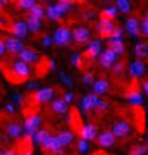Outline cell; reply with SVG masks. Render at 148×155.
<instances>
[{
	"label": "cell",
	"mask_w": 148,
	"mask_h": 155,
	"mask_svg": "<svg viewBox=\"0 0 148 155\" xmlns=\"http://www.w3.org/2000/svg\"><path fill=\"white\" fill-rule=\"evenodd\" d=\"M12 76H14V81H24L26 78H29L31 74V69H29V64H26L24 61L17 59V61L12 62Z\"/></svg>",
	"instance_id": "6da1fadb"
},
{
	"label": "cell",
	"mask_w": 148,
	"mask_h": 155,
	"mask_svg": "<svg viewBox=\"0 0 148 155\" xmlns=\"http://www.w3.org/2000/svg\"><path fill=\"white\" fill-rule=\"evenodd\" d=\"M41 150H43V153H47V155H64V147H62L61 141L57 140V136H52V134L43 141Z\"/></svg>",
	"instance_id": "7a4b0ae2"
},
{
	"label": "cell",
	"mask_w": 148,
	"mask_h": 155,
	"mask_svg": "<svg viewBox=\"0 0 148 155\" xmlns=\"http://www.w3.org/2000/svg\"><path fill=\"white\" fill-rule=\"evenodd\" d=\"M55 45H59V47H67V45L72 43V31L66 26H61V28H57L54 31V36H52Z\"/></svg>",
	"instance_id": "3957f363"
},
{
	"label": "cell",
	"mask_w": 148,
	"mask_h": 155,
	"mask_svg": "<svg viewBox=\"0 0 148 155\" xmlns=\"http://www.w3.org/2000/svg\"><path fill=\"white\" fill-rule=\"evenodd\" d=\"M115 24H114V19H109V17H100L98 22H97V33L102 36V38H110V35L114 31Z\"/></svg>",
	"instance_id": "277c9868"
},
{
	"label": "cell",
	"mask_w": 148,
	"mask_h": 155,
	"mask_svg": "<svg viewBox=\"0 0 148 155\" xmlns=\"http://www.w3.org/2000/svg\"><path fill=\"white\" fill-rule=\"evenodd\" d=\"M112 133H114V136L115 138H119V140H124V138H127L129 134H131V131H133V127H131V124L127 121H115L114 122V126H112V129H110Z\"/></svg>",
	"instance_id": "5b68a950"
},
{
	"label": "cell",
	"mask_w": 148,
	"mask_h": 155,
	"mask_svg": "<svg viewBox=\"0 0 148 155\" xmlns=\"http://www.w3.org/2000/svg\"><path fill=\"white\" fill-rule=\"evenodd\" d=\"M117 57H119V55H117L112 48H109V47L104 48V50H102V54H100V57H98V59H100V67H104V69H110V67L117 62Z\"/></svg>",
	"instance_id": "8992f818"
},
{
	"label": "cell",
	"mask_w": 148,
	"mask_h": 155,
	"mask_svg": "<svg viewBox=\"0 0 148 155\" xmlns=\"http://www.w3.org/2000/svg\"><path fill=\"white\" fill-rule=\"evenodd\" d=\"M40 126H41V117H40V116H36V114H35V116L26 117L24 126H22V129H24V134L33 136V134L40 129Z\"/></svg>",
	"instance_id": "52a82bcc"
},
{
	"label": "cell",
	"mask_w": 148,
	"mask_h": 155,
	"mask_svg": "<svg viewBox=\"0 0 148 155\" xmlns=\"http://www.w3.org/2000/svg\"><path fill=\"white\" fill-rule=\"evenodd\" d=\"M102 40H91V41H88V47L86 50H84V57H86L88 61H93V59H97V57H100V54H102Z\"/></svg>",
	"instance_id": "ba28073f"
},
{
	"label": "cell",
	"mask_w": 148,
	"mask_h": 155,
	"mask_svg": "<svg viewBox=\"0 0 148 155\" xmlns=\"http://www.w3.org/2000/svg\"><path fill=\"white\" fill-rule=\"evenodd\" d=\"M54 95H55V90L54 88H40L35 91L33 95V100L36 104H50L52 100H54Z\"/></svg>",
	"instance_id": "9c48e42d"
},
{
	"label": "cell",
	"mask_w": 148,
	"mask_h": 155,
	"mask_svg": "<svg viewBox=\"0 0 148 155\" xmlns=\"http://www.w3.org/2000/svg\"><path fill=\"white\" fill-rule=\"evenodd\" d=\"M90 38H91V29L86 28V26H77V28H74V31H72V40L79 45L88 43Z\"/></svg>",
	"instance_id": "30bf717a"
},
{
	"label": "cell",
	"mask_w": 148,
	"mask_h": 155,
	"mask_svg": "<svg viewBox=\"0 0 148 155\" xmlns=\"http://www.w3.org/2000/svg\"><path fill=\"white\" fill-rule=\"evenodd\" d=\"M124 29H126L131 38H138L141 35V22L138 21L136 17H127L124 21Z\"/></svg>",
	"instance_id": "8fae6325"
},
{
	"label": "cell",
	"mask_w": 148,
	"mask_h": 155,
	"mask_svg": "<svg viewBox=\"0 0 148 155\" xmlns=\"http://www.w3.org/2000/svg\"><path fill=\"white\" fill-rule=\"evenodd\" d=\"M9 31L19 40L26 38L28 33H29V29H28V22L26 21H14L11 26H9Z\"/></svg>",
	"instance_id": "7c38bea8"
},
{
	"label": "cell",
	"mask_w": 148,
	"mask_h": 155,
	"mask_svg": "<svg viewBox=\"0 0 148 155\" xmlns=\"http://www.w3.org/2000/svg\"><path fill=\"white\" fill-rule=\"evenodd\" d=\"M98 127H97V124H84V126H81V129H79V134H81L83 140H86V141H93V140L98 138Z\"/></svg>",
	"instance_id": "4fadbf2b"
},
{
	"label": "cell",
	"mask_w": 148,
	"mask_h": 155,
	"mask_svg": "<svg viewBox=\"0 0 148 155\" xmlns=\"http://www.w3.org/2000/svg\"><path fill=\"white\" fill-rule=\"evenodd\" d=\"M127 72H129V76L131 78H143L145 76V72H146V67H145V62L143 61H133L129 62V66H127Z\"/></svg>",
	"instance_id": "5bb4252c"
},
{
	"label": "cell",
	"mask_w": 148,
	"mask_h": 155,
	"mask_svg": "<svg viewBox=\"0 0 148 155\" xmlns=\"http://www.w3.org/2000/svg\"><path fill=\"white\" fill-rule=\"evenodd\" d=\"M115 136L112 131H102V133H98V138H97V143H98V147H102V148H110V147H114L115 145Z\"/></svg>",
	"instance_id": "9a60e30c"
},
{
	"label": "cell",
	"mask_w": 148,
	"mask_h": 155,
	"mask_svg": "<svg viewBox=\"0 0 148 155\" xmlns=\"http://www.w3.org/2000/svg\"><path fill=\"white\" fill-rule=\"evenodd\" d=\"M22 48H24L22 40L16 38V36H7L5 38V50L9 54H19Z\"/></svg>",
	"instance_id": "2e32d148"
},
{
	"label": "cell",
	"mask_w": 148,
	"mask_h": 155,
	"mask_svg": "<svg viewBox=\"0 0 148 155\" xmlns=\"http://www.w3.org/2000/svg\"><path fill=\"white\" fill-rule=\"evenodd\" d=\"M98 95H95V93H91V95H84L83 97V100H81V109L84 112H91L93 109H97V104H98Z\"/></svg>",
	"instance_id": "e0dca14e"
},
{
	"label": "cell",
	"mask_w": 148,
	"mask_h": 155,
	"mask_svg": "<svg viewBox=\"0 0 148 155\" xmlns=\"http://www.w3.org/2000/svg\"><path fill=\"white\" fill-rule=\"evenodd\" d=\"M22 126L19 124V122H7V126H5V133H7V136L9 138H14V140H17V138H21L22 134Z\"/></svg>",
	"instance_id": "ac0fdd59"
},
{
	"label": "cell",
	"mask_w": 148,
	"mask_h": 155,
	"mask_svg": "<svg viewBox=\"0 0 148 155\" xmlns=\"http://www.w3.org/2000/svg\"><path fill=\"white\" fill-rule=\"evenodd\" d=\"M17 55H19V59H21V61L26 62V64H35V62L40 61L38 54H36L35 50H31V48H26V47H24V48H22Z\"/></svg>",
	"instance_id": "d6986e66"
},
{
	"label": "cell",
	"mask_w": 148,
	"mask_h": 155,
	"mask_svg": "<svg viewBox=\"0 0 148 155\" xmlns=\"http://www.w3.org/2000/svg\"><path fill=\"white\" fill-rule=\"evenodd\" d=\"M50 109H52V112H55V114H66V112L69 110V104H67L64 98H57V100H52V102H50Z\"/></svg>",
	"instance_id": "ffe728a7"
},
{
	"label": "cell",
	"mask_w": 148,
	"mask_h": 155,
	"mask_svg": "<svg viewBox=\"0 0 148 155\" xmlns=\"http://www.w3.org/2000/svg\"><path fill=\"white\" fill-rule=\"evenodd\" d=\"M126 100L134 107H140L143 104V93L141 91H138V90H129L126 93Z\"/></svg>",
	"instance_id": "44dd1931"
},
{
	"label": "cell",
	"mask_w": 148,
	"mask_h": 155,
	"mask_svg": "<svg viewBox=\"0 0 148 155\" xmlns=\"http://www.w3.org/2000/svg\"><path fill=\"white\" fill-rule=\"evenodd\" d=\"M57 140L61 141L62 147H67V145H71L72 141H74V133H72V131H69V129L59 131V134H57Z\"/></svg>",
	"instance_id": "7402d4cb"
},
{
	"label": "cell",
	"mask_w": 148,
	"mask_h": 155,
	"mask_svg": "<svg viewBox=\"0 0 148 155\" xmlns=\"http://www.w3.org/2000/svg\"><path fill=\"white\" fill-rule=\"evenodd\" d=\"M91 86H93L95 95H105L109 91V81H107V79H97Z\"/></svg>",
	"instance_id": "603a6c76"
},
{
	"label": "cell",
	"mask_w": 148,
	"mask_h": 155,
	"mask_svg": "<svg viewBox=\"0 0 148 155\" xmlns=\"http://www.w3.org/2000/svg\"><path fill=\"white\" fill-rule=\"evenodd\" d=\"M134 57H136L138 61L146 59L148 57V43H145V41L136 43V47H134Z\"/></svg>",
	"instance_id": "cb8c5ba5"
},
{
	"label": "cell",
	"mask_w": 148,
	"mask_h": 155,
	"mask_svg": "<svg viewBox=\"0 0 148 155\" xmlns=\"http://www.w3.org/2000/svg\"><path fill=\"white\" fill-rule=\"evenodd\" d=\"M26 22H28V29H29L31 33H38L40 29H41V26H43L41 19H38V17H33V16H28Z\"/></svg>",
	"instance_id": "d4e9b609"
},
{
	"label": "cell",
	"mask_w": 148,
	"mask_h": 155,
	"mask_svg": "<svg viewBox=\"0 0 148 155\" xmlns=\"http://www.w3.org/2000/svg\"><path fill=\"white\" fill-rule=\"evenodd\" d=\"M45 11H47V17H48L50 21H61L62 19V14L57 9V5H48Z\"/></svg>",
	"instance_id": "484cf974"
},
{
	"label": "cell",
	"mask_w": 148,
	"mask_h": 155,
	"mask_svg": "<svg viewBox=\"0 0 148 155\" xmlns=\"http://www.w3.org/2000/svg\"><path fill=\"white\" fill-rule=\"evenodd\" d=\"M74 7V0H59L57 2V9L61 11V14L64 16L66 12H69Z\"/></svg>",
	"instance_id": "4316f807"
},
{
	"label": "cell",
	"mask_w": 148,
	"mask_h": 155,
	"mask_svg": "<svg viewBox=\"0 0 148 155\" xmlns=\"http://www.w3.org/2000/svg\"><path fill=\"white\" fill-rule=\"evenodd\" d=\"M48 136H50V131H47V129H38V131L33 134V141L36 145H43V141L48 138Z\"/></svg>",
	"instance_id": "83f0119b"
},
{
	"label": "cell",
	"mask_w": 148,
	"mask_h": 155,
	"mask_svg": "<svg viewBox=\"0 0 148 155\" xmlns=\"http://www.w3.org/2000/svg\"><path fill=\"white\" fill-rule=\"evenodd\" d=\"M45 14H47V11H45V7L41 4H35L33 9H29V16L38 17V19H43Z\"/></svg>",
	"instance_id": "f1b7e54d"
},
{
	"label": "cell",
	"mask_w": 148,
	"mask_h": 155,
	"mask_svg": "<svg viewBox=\"0 0 148 155\" xmlns=\"http://www.w3.org/2000/svg\"><path fill=\"white\" fill-rule=\"evenodd\" d=\"M115 7L122 14H129V11H131V2L129 0H115Z\"/></svg>",
	"instance_id": "f546056e"
},
{
	"label": "cell",
	"mask_w": 148,
	"mask_h": 155,
	"mask_svg": "<svg viewBox=\"0 0 148 155\" xmlns=\"http://www.w3.org/2000/svg\"><path fill=\"white\" fill-rule=\"evenodd\" d=\"M109 48H112L117 55H122L126 47H124V41L122 40H117V41H109Z\"/></svg>",
	"instance_id": "4dcf8cb0"
},
{
	"label": "cell",
	"mask_w": 148,
	"mask_h": 155,
	"mask_svg": "<svg viewBox=\"0 0 148 155\" xmlns=\"http://www.w3.org/2000/svg\"><path fill=\"white\" fill-rule=\"evenodd\" d=\"M148 153V145L146 143H140V145H134L129 152V155H146Z\"/></svg>",
	"instance_id": "1f68e13d"
},
{
	"label": "cell",
	"mask_w": 148,
	"mask_h": 155,
	"mask_svg": "<svg viewBox=\"0 0 148 155\" xmlns=\"http://www.w3.org/2000/svg\"><path fill=\"white\" fill-rule=\"evenodd\" d=\"M117 14H119V11H117V7L115 5H107L105 9H102V16L109 17V19H115Z\"/></svg>",
	"instance_id": "d6a6232c"
},
{
	"label": "cell",
	"mask_w": 148,
	"mask_h": 155,
	"mask_svg": "<svg viewBox=\"0 0 148 155\" xmlns=\"http://www.w3.org/2000/svg\"><path fill=\"white\" fill-rule=\"evenodd\" d=\"M36 4V0H16V5L21 9V11H29L33 9V5Z\"/></svg>",
	"instance_id": "836d02e7"
},
{
	"label": "cell",
	"mask_w": 148,
	"mask_h": 155,
	"mask_svg": "<svg viewBox=\"0 0 148 155\" xmlns=\"http://www.w3.org/2000/svg\"><path fill=\"white\" fill-rule=\"evenodd\" d=\"M124 38V28H121V26H115L114 31H112V35H110L109 41H117V40H122Z\"/></svg>",
	"instance_id": "e575fe53"
},
{
	"label": "cell",
	"mask_w": 148,
	"mask_h": 155,
	"mask_svg": "<svg viewBox=\"0 0 148 155\" xmlns=\"http://www.w3.org/2000/svg\"><path fill=\"white\" fill-rule=\"evenodd\" d=\"M93 74H91V72H84V74H83V84H84V86H91V84L95 83V79H93Z\"/></svg>",
	"instance_id": "d590c367"
},
{
	"label": "cell",
	"mask_w": 148,
	"mask_h": 155,
	"mask_svg": "<svg viewBox=\"0 0 148 155\" xmlns=\"http://www.w3.org/2000/svg\"><path fill=\"white\" fill-rule=\"evenodd\" d=\"M112 71H114L115 76H122L124 74V64L122 62H115L114 66H112Z\"/></svg>",
	"instance_id": "8d00e7d4"
},
{
	"label": "cell",
	"mask_w": 148,
	"mask_h": 155,
	"mask_svg": "<svg viewBox=\"0 0 148 155\" xmlns=\"http://www.w3.org/2000/svg\"><path fill=\"white\" fill-rule=\"evenodd\" d=\"M71 62H72V66L81 67V66H83V55H81V54H72Z\"/></svg>",
	"instance_id": "74e56055"
},
{
	"label": "cell",
	"mask_w": 148,
	"mask_h": 155,
	"mask_svg": "<svg viewBox=\"0 0 148 155\" xmlns=\"http://www.w3.org/2000/svg\"><path fill=\"white\" fill-rule=\"evenodd\" d=\"M88 148H90V141H86V140H83V138L77 141V150H79L81 153L88 152Z\"/></svg>",
	"instance_id": "f35d334b"
},
{
	"label": "cell",
	"mask_w": 148,
	"mask_h": 155,
	"mask_svg": "<svg viewBox=\"0 0 148 155\" xmlns=\"http://www.w3.org/2000/svg\"><path fill=\"white\" fill-rule=\"evenodd\" d=\"M141 35L143 36H148V12L145 14V17H143V21H141Z\"/></svg>",
	"instance_id": "ab89813d"
},
{
	"label": "cell",
	"mask_w": 148,
	"mask_h": 155,
	"mask_svg": "<svg viewBox=\"0 0 148 155\" xmlns=\"http://www.w3.org/2000/svg\"><path fill=\"white\" fill-rule=\"evenodd\" d=\"M107 109H109V102H105V100H98V104H97V110L105 112Z\"/></svg>",
	"instance_id": "60d3db41"
},
{
	"label": "cell",
	"mask_w": 148,
	"mask_h": 155,
	"mask_svg": "<svg viewBox=\"0 0 148 155\" xmlns=\"http://www.w3.org/2000/svg\"><path fill=\"white\" fill-rule=\"evenodd\" d=\"M61 79H62V83L67 84V86H71V84H72V79H71L69 76H67L66 72H61Z\"/></svg>",
	"instance_id": "b9f144b4"
},
{
	"label": "cell",
	"mask_w": 148,
	"mask_h": 155,
	"mask_svg": "<svg viewBox=\"0 0 148 155\" xmlns=\"http://www.w3.org/2000/svg\"><path fill=\"white\" fill-rule=\"evenodd\" d=\"M64 100H66L67 104H71L72 100H74V91H66V95H64Z\"/></svg>",
	"instance_id": "7bdbcfd3"
},
{
	"label": "cell",
	"mask_w": 148,
	"mask_h": 155,
	"mask_svg": "<svg viewBox=\"0 0 148 155\" xmlns=\"http://www.w3.org/2000/svg\"><path fill=\"white\" fill-rule=\"evenodd\" d=\"M0 155H17V153L14 148H4V150H0Z\"/></svg>",
	"instance_id": "ee69618b"
},
{
	"label": "cell",
	"mask_w": 148,
	"mask_h": 155,
	"mask_svg": "<svg viewBox=\"0 0 148 155\" xmlns=\"http://www.w3.org/2000/svg\"><path fill=\"white\" fill-rule=\"evenodd\" d=\"M5 52H7V50H5V40L2 38V36H0V57L4 55Z\"/></svg>",
	"instance_id": "f6af8a7d"
},
{
	"label": "cell",
	"mask_w": 148,
	"mask_h": 155,
	"mask_svg": "<svg viewBox=\"0 0 148 155\" xmlns=\"http://www.w3.org/2000/svg\"><path fill=\"white\" fill-rule=\"evenodd\" d=\"M83 17H84V19H88V21H91V19L95 17V12H93V11H84Z\"/></svg>",
	"instance_id": "bcb514c9"
},
{
	"label": "cell",
	"mask_w": 148,
	"mask_h": 155,
	"mask_svg": "<svg viewBox=\"0 0 148 155\" xmlns=\"http://www.w3.org/2000/svg\"><path fill=\"white\" fill-rule=\"evenodd\" d=\"M41 43H43L45 47H50V45L54 43V40H52V36H43V40H41Z\"/></svg>",
	"instance_id": "7dc6e473"
},
{
	"label": "cell",
	"mask_w": 148,
	"mask_h": 155,
	"mask_svg": "<svg viewBox=\"0 0 148 155\" xmlns=\"http://www.w3.org/2000/svg\"><path fill=\"white\" fill-rule=\"evenodd\" d=\"M5 17L2 16V12H0V29H5Z\"/></svg>",
	"instance_id": "c3c4849f"
},
{
	"label": "cell",
	"mask_w": 148,
	"mask_h": 155,
	"mask_svg": "<svg viewBox=\"0 0 148 155\" xmlns=\"http://www.w3.org/2000/svg\"><path fill=\"white\" fill-rule=\"evenodd\" d=\"M55 67H57V66H55V61H54V59H50V61H48V69H50V71H55Z\"/></svg>",
	"instance_id": "681fc988"
},
{
	"label": "cell",
	"mask_w": 148,
	"mask_h": 155,
	"mask_svg": "<svg viewBox=\"0 0 148 155\" xmlns=\"http://www.w3.org/2000/svg\"><path fill=\"white\" fill-rule=\"evenodd\" d=\"M36 86H38V83H36V81H29V83H28V88H31V90H35Z\"/></svg>",
	"instance_id": "f907efd6"
},
{
	"label": "cell",
	"mask_w": 148,
	"mask_h": 155,
	"mask_svg": "<svg viewBox=\"0 0 148 155\" xmlns=\"http://www.w3.org/2000/svg\"><path fill=\"white\" fill-rule=\"evenodd\" d=\"M22 100H24L22 98V95H14V102H19V104H21Z\"/></svg>",
	"instance_id": "816d5d0a"
},
{
	"label": "cell",
	"mask_w": 148,
	"mask_h": 155,
	"mask_svg": "<svg viewBox=\"0 0 148 155\" xmlns=\"http://www.w3.org/2000/svg\"><path fill=\"white\" fill-rule=\"evenodd\" d=\"M5 110H7V112H14V104H7Z\"/></svg>",
	"instance_id": "f5cc1de1"
},
{
	"label": "cell",
	"mask_w": 148,
	"mask_h": 155,
	"mask_svg": "<svg viewBox=\"0 0 148 155\" xmlns=\"http://www.w3.org/2000/svg\"><path fill=\"white\" fill-rule=\"evenodd\" d=\"M22 155H35L33 153V148H26L24 152H22Z\"/></svg>",
	"instance_id": "db71d44e"
},
{
	"label": "cell",
	"mask_w": 148,
	"mask_h": 155,
	"mask_svg": "<svg viewBox=\"0 0 148 155\" xmlns=\"http://www.w3.org/2000/svg\"><path fill=\"white\" fill-rule=\"evenodd\" d=\"M143 91L148 95V81H145V83H143Z\"/></svg>",
	"instance_id": "11a10c76"
},
{
	"label": "cell",
	"mask_w": 148,
	"mask_h": 155,
	"mask_svg": "<svg viewBox=\"0 0 148 155\" xmlns=\"http://www.w3.org/2000/svg\"><path fill=\"white\" fill-rule=\"evenodd\" d=\"M9 4V0H0V7H5Z\"/></svg>",
	"instance_id": "9f6ffc18"
},
{
	"label": "cell",
	"mask_w": 148,
	"mask_h": 155,
	"mask_svg": "<svg viewBox=\"0 0 148 155\" xmlns=\"http://www.w3.org/2000/svg\"><path fill=\"white\" fill-rule=\"evenodd\" d=\"M146 145H148V138H146Z\"/></svg>",
	"instance_id": "6f0895ef"
},
{
	"label": "cell",
	"mask_w": 148,
	"mask_h": 155,
	"mask_svg": "<svg viewBox=\"0 0 148 155\" xmlns=\"http://www.w3.org/2000/svg\"><path fill=\"white\" fill-rule=\"evenodd\" d=\"M45 2H50V0H45Z\"/></svg>",
	"instance_id": "680465c9"
},
{
	"label": "cell",
	"mask_w": 148,
	"mask_h": 155,
	"mask_svg": "<svg viewBox=\"0 0 148 155\" xmlns=\"http://www.w3.org/2000/svg\"><path fill=\"white\" fill-rule=\"evenodd\" d=\"M129 2H131V0H129Z\"/></svg>",
	"instance_id": "91938a15"
}]
</instances>
